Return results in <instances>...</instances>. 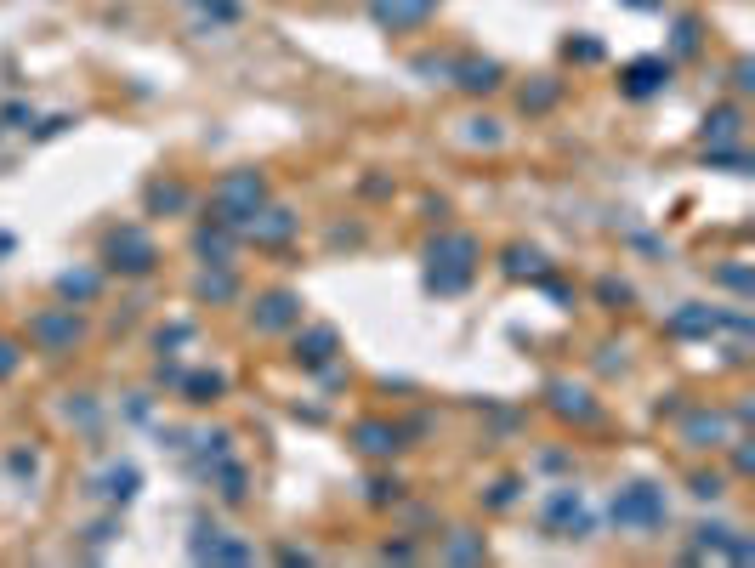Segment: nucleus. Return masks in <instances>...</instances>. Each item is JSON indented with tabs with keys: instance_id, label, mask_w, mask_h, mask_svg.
<instances>
[{
	"instance_id": "1",
	"label": "nucleus",
	"mask_w": 755,
	"mask_h": 568,
	"mask_svg": "<svg viewBox=\"0 0 755 568\" xmlns=\"http://www.w3.org/2000/svg\"><path fill=\"white\" fill-rule=\"evenodd\" d=\"M477 273V239L472 233H443L438 245H432V273H426V284L438 290V296H455V290H466Z\"/></svg>"
},
{
	"instance_id": "2",
	"label": "nucleus",
	"mask_w": 755,
	"mask_h": 568,
	"mask_svg": "<svg viewBox=\"0 0 755 568\" xmlns=\"http://www.w3.org/2000/svg\"><path fill=\"white\" fill-rule=\"evenodd\" d=\"M211 205H216V222H222V228H245L250 216L267 205V182H262V171H228V177L216 182Z\"/></svg>"
},
{
	"instance_id": "3",
	"label": "nucleus",
	"mask_w": 755,
	"mask_h": 568,
	"mask_svg": "<svg viewBox=\"0 0 755 568\" xmlns=\"http://www.w3.org/2000/svg\"><path fill=\"white\" fill-rule=\"evenodd\" d=\"M614 523H619V529H653V523H665V495H659L653 483H631V489H619V495H614Z\"/></svg>"
},
{
	"instance_id": "4",
	"label": "nucleus",
	"mask_w": 755,
	"mask_h": 568,
	"mask_svg": "<svg viewBox=\"0 0 755 568\" xmlns=\"http://www.w3.org/2000/svg\"><path fill=\"white\" fill-rule=\"evenodd\" d=\"M438 12V0H369V18L381 29H421Z\"/></svg>"
},
{
	"instance_id": "5",
	"label": "nucleus",
	"mask_w": 755,
	"mask_h": 568,
	"mask_svg": "<svg viewBox=\"0 0 755 568\" xmlns=\"http://www.w3.org/2000/svg\"><path fill=\"white\" fill-rule=\"evenodd\" d=\"M108 256H114V267H125V273H148V267H154V245H148L137 228L114 233V239H108Z\"/></svg>"
},
{
	"instance_id": "6",
	"label": "nucleus",
	"mask_w": 755,
	"mask_h": 568,
	"mask_svg": "<svg viewBox=\"0 0 755 568\" xmlns=\"http://www.w3.org/2000/svg\"><path fill=\"white\" fill-rule=\"evenodd\" d=\"M29 336H35L40 347H74V341H80V319H74V307H57V313H40V319L29 324Z\"/></svg>"
},
{
	"instance_id": "7",
	"label": "nucleus",
	"mask_w": 755,
	"mask_h": 568,
	"mask_svg": "<svg viewBox=\"0 0 755 568\" xmlns=\"http://www.w3.org/2000/svg\"><path fill=\"white\" fill-rule=\"evenodd\" d=\"M245 233L256 239V245H284V239L296 233V216L284 211V205H273V211H256V216H250Z\"/></svg>"
},
{
	"instance_id": "8",
	"label": "nucleus",
	"mask_w": 755,
	"mask_h": 568,
	"mask_svg": "<svg viewBox=\"0 0 755 568\" xmlns=\"http://www.w3.org/2000/svg\"><path fill=\"white\" fill-rule=\"evenodd\" d=\"M665 80H670V63H665V57H642V63H631V69H625V91H631V97H653Z\"/></svg>"
},
{
	"instance_id": "9",
	"label": "nucleus",
	"mask_w": 755,
	"mask_h": 568,
	"mask_svg": "<svg viewBox=\"0 0 755 568\" xmlns=\"http://www.w3.org/2000/svg\"><path fill=\"white\" fill-rule=\"evenodd\" d=\"M455 86H460V91H494V86H500V63L460 57V63H455Z\"/></svg>"
},
{
	"instance_id": "10",
	"label": "nucleus",
	"mask_w": 755,
	"mask_h": 568,
	"mask_svg": "<svg viewBox=\"0 0 755 568\" xmlns=\"http://www.w3.org/2000/svg\"><path fill=\"white\" fill-rule=\"evenodd\" d=\"M296 296H290V290H273V296H267L262 302V313H256V324H262V330H284V324H296Z\"/></svg>"
},
{
	"instance_id": "11",
	"label": "nucleus",
	"mask_w": 755,
	"mask_h": 568,
	"mask_svg": "<svg viewBox=\"0 0 755 568\" xmlns=\"http://www.w3.org/2000/svg\"><path fill=\"white\" fill-rule=\"evenodd\" d=\"M704 137H710V148L733 142V137H738V108H716V114L704 120Z\"/></svg>"
},
{
	"instance_id": "12",
	"label": "nucleus",
	"mask_w": 755,
	"mask_h": 568,
	"mask_svg": "<svg viewBox=\"0 0 755 568\" xmlns=\"http://www.w3.org/2000/svg\"><path fill=\"white\" fill-rule=\"evenodd\" d=\"M358 438H364L369 455H387V449H398V432H392V426H381V421L358 426Z\"/></svg>"
},
{
	"instance_id": "13",
	"label": "nucleus",
	"mask_w": 755,
	"mask_h": 568,
	"mask_svg": "<svg viewBox=\"0 0 755 568\" xmlns=\"http://www.w3.org/2000/svg\"><path fill=\"white\" fill-rule=\"evenodd\" d=\"M296 347H301V358H307V364H324V358L335 353V330H313V336L296 341Z\"/></svg>"
},
{
	"instance_id": "14",
	"label": "nucleus",
	"mask_w": 755,
	"mask_h": 568,
	"mask_svg": "<svg viewBox=\"0 0 755 568\" xmlns=\"http://www.w3.org/2000/svg\"><path fill=\"white\" fill-rule=\"evenodd\" d=\"M557 409H562V415H580V421H585V415H597L585 392H568V387H557Z\"/></svg>"
},
{
	"instance_id": "15",
	"label": "nucleus",
	"mask_w": 755,
	"mask_h": 568,
	"mask_svg": "<svg viewBox=\"0 0 755 568\" xmlns=\"http://www.w3.org/2000/svg\"><path fill=\"white\" fill-rule=\"evenodd\" d=\"M199 557H228V563H245L250 546H239V540H211V546H199Z\"/></svg>"
},
{
	"instance_id": "16",
	"label": "nucleus",
	"mask_w": 755,
	"mask_h": 568,
	"mask_svg": "<svg viewBox=\"0 0 755 568\" xmlns=\"http://www.w3.org/2000/svg\"><path fill=\"white\" fill-rule=\"evenodd\" d=\"M687 438H693V444H704V438H721V415H693V421H687Z\"/></svg>"
},
{
	"instance_id": "17",
	"label": "nucleus",
	"mask_w": 755,
	"mask_h": 568,
	"mask_svg": "<svg viewBox=\"0 0 755 568\" xmlns=\"http://www.w3.org/2000/svg\"><path fill=\"white\" fill-rule=\"evenodd\" d=\"M131 483H137V472H131V466H120V472H108V489H103V495H108V500H131Z\"/></svg>"
},
{
	"instance_id": "18",
	"label": "nucleus",
	"mask_w": 755,
	"mask_h": 568,
	"mask_svg": "<svg viewBox=\"0 0 755 568\" xmlns=\"http://www.w3.org/2000/svg\"><path fill=\"white\" fill-rule=\"evenodd\" d=\"M199 256H216V262H222V256H228V233H222V228H205V233H199Z\"/></svg>"
},
{
	"instance_id": "19",
	"label": "nucleus",
	"mask_w": 755,
	"mask_h": 568,
	"mask_svg": "<svg viewBox=\"0 0 755 568\" xmlns=\"http://www.w3.org/2000/svg\"><path fill=\"white\" fill-rule=\"evenodd\" d=\"M148 205H154V211H165V205H171V211H182V205H188V194H182V188H154V194H148Z\"/></svg>"
},
{
	"instance_id": "20",
	"label": "nucleus",
	"mask_w": 755,
	"mask_h": 568,
	"mask_svg": "<svg viewBox=\"0 0 755 568\" xmlns=\"http://www.w3.org/2000/svg\"><path fill=\"white\" fill-rule=\"evenodd\" d=\"M710 324H716V313H682L670 330H682V336H687V330H710Z\"/></svg>"
},
{
	"instance_id": "21",
	"label": "nucleus",
	"mask_w": 755,
	"mask_h": 568,
	"mask_svg": "<svg viewBox=\"0 0 755 568\" xmlns=\"http://www.w3.org/2000/svg\"><path fill=\"white\" fill-rule=\"evenodd\" d=\"M18 370V347H12V341H0V375H12Z\"/></svg>"
},
{
	"instance_id": "22",
	"label": "nucleus",
	"mask_w": 755,
	"mask_h": 568,
	"mask_svg": "<svg viewBox=\"0 0 755 568\" xmlns=\"http://www.w3.org/2000/svg\"><path fill=\"white\" fill-rule=\"evenodd\" d=\"M194 392H222V375H194Z\"/></svg>"
}]
</instances>
